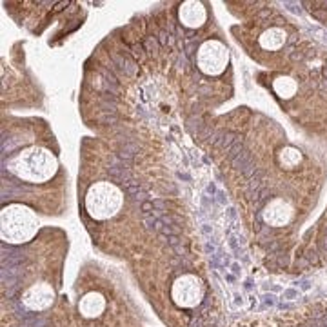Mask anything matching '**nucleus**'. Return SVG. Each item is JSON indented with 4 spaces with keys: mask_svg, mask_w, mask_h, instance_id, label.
I'll return each instance as SVG.
<instances>
[{
    "mask_svg": "<svg viewBox=\"0 0 327 327\" xmlns=\"http://www.w3.org/2000/svg\"><path fill=\"white\" fill-rule=\"evenodd\" d=\"M59 162L51 151L44 148H28L9 160V169L20 180L40 184L53 178Z\"/></svg>",
    "mask_w": 327,
    "mask_h": 327,
    "instance_id": "f257e3e1",
    "label": "nucleus"
},
{
    "mask_svg": "<svg viewBox=\"0 0 327 327\" xmlns=\"http://www.w3.org/2000/svg\"><path fill=\"white\" fill-rule=\"evenodd\" d=\"M38 231L36 214L20 204H11L2 209L0 214V235L4 242L22 244L35 237Z\"/></svg>",
    "mask_w": 327,
    "mask_h": 327,
    "instance_id": "f03ea898",
    "label": "nucleus"
},
{
    "mask_svg": "<svg viewBox=\"0 0 327 327\" xmlns=\"http://www.w3.org/2000/svg\"><path fill=\"white\" fill-rule=\"evenodd\" d=\"M124 202L122 191L111 182H96L86 195V209L96 220H107L119 213Z\"/></svg>",
    "mask_w": 327,
    "mask_h": 327,
    "instance_id": "7ed1b4c3",
    "label": "nucleus"
},
{
    "mask_svg": "<svg viewBox=\"0 0 327 327\" xmlns=\"http://www.w3.org/2000/svg\"><path fill=\"white\" fill-rule=\"evenodd\" d=\"M227 62H229V51L218 40H206L198 48L196 53V64L198 69L209 77H216L226 71Z\"/></svg>",
    "mask_w": 327,
    "mask_h": 327,
    "instance_id": "20e7f679",
    "label": "nucleus"
},
{
    "mask_svg": "<svg viewBox=\"0 0 327 327\" xmlns=\"http://www.w3.org/2000/svg\"><path fill=\"white\" fill-rule=\"evenodd\" d=\"M171 297L180 307H195L204 297L202 282L195 274H184L173 284Z\"/></svg>",
    "mask_w": 327,
    "mask_h": 327,
    "instance_id": "39448f33",
    "label": "nucleus"
},
{
    "mask_svg": "<svg viewBox=\"0 0 327 327\" xmlns=\"http://www.w3.org/2000/svg\"><path fill=\"white\" fill-rule=\"evenodd\" d=\"M55 300V291L49 284H35L31 286L28 291L24 293V303L30 307L31 311H44L48 309L49 305Z\"/></svg>",
    "mask_w": 327,
    "mask_h": 327,
    "instance_id": "423d86ee",
    "label": "nucleus"
},
{
    "mask_svg": "<svg viewBox=\"0 0 327 327\" xmlns=\"http://www.w3.org/2000/svg\"><path fill=\"white\" fill-rule=\"evenodd\" d=\"M178 18L180 22L187 28H200L208 18V11L204 7L202 2H196V0H187L184 2L178 9Z\"/></svg>",
    "mask_w": 327,
    "mask_h": 327,
    "instance_id": "0eeeda50",
    "label": "nucleus"
},
{
    "mask_svg": "<svg viewBox=\"0 0 327 327\" xmlns=\"http://www.w3.org/2000/svg\"><path fill=\"white\" fill-rule=\"evenodd\" d=\"M293 211L284 200H273L269 202L264 209V220L268 222L269 226H286L287 222L291 220Z\"/></svg>",
    "mask_w": 327,
    "mask_h": 327,
    "instance_id": "6e6552de",
    "label": "nucleus"
},
{
    "mask_svg": "<svg viewBox=\"0 0 327 327\" xmlns=\"http://www.w3.org/2000/svg\"><path fill=\"white\" fill-rule=\"evenodd\" d=\"M104 309H106V300L100 293H88L78 302V311L86 318H96L102 315Z\"/></svg>",
    "mask_w": 327,
    "mask_h": 327,
    "instance_id": "1a4fd4ad",
    "label": "nucleus"
},
{
    "mask_svg": "<svg viewBox=\"0 0 327 327\" xmlns=\"http://www.w3.org/2000/svg\"><path fill=\"white\" fill-rule=\"evenodd\" d=\"M286 44V31L280 30V28H271V30L264 31L260 36V46L264 49H280Z\"/></svg>",
    "mask_w": 327,
    "mask_h": 327,
    "instance_id": "9d476101",
    "label": "nucleus"
},
{
    "mask_svg": "<svg viewBox=\"0 0 327 327\" xmlns=\"http://www.w3.org/2000/svg\"><path fill=\"white\" fill-rule=\"evenodd\" d=\"M274 91L282 98H291L295 95V91H297V82L289 77H280L274 80Z\"/></svg>",
    "mask_w": 327,
    "mask_h": 327,
    "instance_id": "9b49d317",
    "label": "nucleus"
},
{
    "mask_svg": "<svg viewBox=\"0 0 327 327\" xmlns=\"http://www.w3.org/2000/svg\"><path fill=\"white\" fill-rule=\"evenodd\" d=\"M300 153H298L297 149H293V148H287L284 149L282 153H280V162H282V166H286V167H293V166H297L298 162H300Z\"/></svg>",
    "mask_w": 327,
    "mask_h": 327,
    "instance_id": "f8f14e48",
    "label": "nucleus"
}]
</instances>
